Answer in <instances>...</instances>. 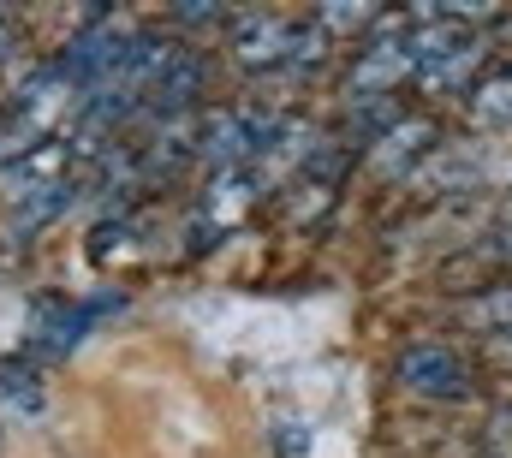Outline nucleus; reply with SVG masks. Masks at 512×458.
<instances>
[{
  "label": "nucleus",
  "mask_w": 512,
  "mask_h": 458,
  "mask_svg": "<svg viewBox=\"0 0 512 458\" xmlns=\"http://www.w3.org/2000/svg\"><path fill=\"white\" fill-rule=\"evenodd\" d=\"M429 143H435V125H429V119H393V125L382 131L376 167H382L387 179H393V173H405V167H411V161H417Z\"/></svg>",
  "instance_id": "obj_8"
},
{
  "label": "nucleus",
  "mask_w": 512,
  "mask_h": 458,
  "mask_svg": "<svg viewBox=\"0 0 512 458\" xmlns=\"http://www.w3.org/2000/svg\"><path fill=\"white\" fill-rule=\"evenodd\" d=\"M370 18H376L370 6H328V12H316L310 24H316V30H364Z\"/></svg>",
  "instance_id": "obj_13"
},
{
  "label": "nucleus",
  "mask_w": 512,
  "mask_h": 458,
  "mask_svg": "<svg viewBox=\"0 0 512 458\" xmlns=\"http://www.w3.org/2000/svg\"><path fill=\"white\" fill-rule=\"evenodd\" d=\"M197 96H203V54H179L167 72H161V84L149 90V102H143V114L161 119V125H179V114H191L197 108Z\"/></svg>",
  "instance_id": "obj_5"
},
{
  "label": "nucleus",
  "mask_w": 512,
  "mask_h": 458,
  "mask_svg": "<svg viewBox=\"0 0 512 458\" xmlns=\"http://www.w3.org/2000/svg\"><path fill=\"white\" fill-rule=\"evenodd\" d=\"M185 18H191V24H215V18H221V6H185Z\"/></svg>",
  "instance_id": "obj_15"
},
{
  "label": "nucleus",
  "mask_w": 512,
  "mask_h": 458,
  "mask_svg": "<svg viewBox=\"0 0 512 458\" xmlns=\"http://www.w3.org/2000/svg\"><path fill=\"white\" fill-rule=\"evenodd\" d=\"M72 179H60V185H48V191H36L30 203H18V215H12V238L18 232H36V227H48V221H60L66 209H72Z\"/></svg>",
  "instance_id": "obj_9"
},
{
  "label": "nucleus",
  "mask_w": 512,
  "mask_h": 458,
  "mask_svg": "<svg viewBox=\"0 0 512 458\" xmlns=\"http://www.w3.org/2000/svg\"><path fill=\"white\" fill-rule=\"evenodd\" d=\"M191 155H197L191 131H185V125H161V137H155V143L131 161V179H137V185H161V179H173Z\"/></svg>",
  "instance_id": "obj_7"
},
{
  "label": "nucleus",
  "mask_w": 512,
  "mask_h": 458,
  "mask_svg": "<svg viewBox=\"0 0 512 458\" xmlns=\"http://www.w3.org/2000/svg\"><path fill=\"white\" fill-rule=\"evenodd\" d=\"M131 48H137V30L131 24H114V18H102L96 30H84L78 42H72V54L60 60V72L78 84V90H108L120 72H126V60H131Z\"/></svg>",
  "instance_id": "obj_2"
},
{
  "label": "nucleus",
  "mask_w": 512,
  "mask_h": 458,
  "mask_svg": "<svg viewBox=\"0 0 512 458\" xmlns=\"http://www.w3.org/2000/svg\"><path fill=\"white\" fill-rule=\"evenodd\" d=\"M477 328H495V334H512V286H501V292H483L471 310H465Z\"/></svg>",
  "instance_id": "obj_12"
},
{
  "label": "nucleus",
  "mask_w": 512,
  "mask_h": 458,
  "mask_svg": "<svg viewBox=\"0 0 512 458\" xmlns=\"http://www.w3.org/2000/svg\"><path fill=\"white\" fill-rule=\"evenodd\" d=\"M66 161H72V149H66V143H42V149H30L24 161H6V167H0V197L30 203L36 191H48V185H60V179H66Z\"/></svg>",
  "instance_id": "obj_6"
},
{
  "label": "nucleus",
  "mask_w": 512,
  "mask_h": 458,
  "mask_svg": "<svg viewBox=\"0 0 512 458\" xmlns=\"http://www.w3.org/2000/svg\"><path fill=\"white\" fill-rule=\"evenodd\" d=\"M501 351H507V357H512V334H507V340H501Z\"/></svg>",
  "instance_id": "obj_16"
},
{
  "label": "nucleus",
  "mask_w": 512,
  "mask_h": 458,
  "mask_svg": "<svg viewBox=\"0 0 512 458\" xmlns=\"http://www.w3.org/2000/svg\"><path fill=\"white\" fill-rule=\"evenodd\" d=\"M12 48H18V24H12V18H0V66L12 60Z\"/></svg>",
  "instance_id": "obj_14"
},
{
  "label": "nucleus",
  "mask_w": 512,
  "mask_h": 458,
  "mask_svg": "<svg viewBox=\"0 0 512 458\" xmlns=\"http://www.w3.org/2000/svg\"><path fill=\"white\" fill-rule=\"evenodd\" d=\"M411 72H417L411 36L370 42V48L358 54V66H352V78H346V96H352V108H376L382 96H393V90H399V78H411Z\"/></svg>",
  "instance_id": "obj_4"
},
{
  "label": "nucleus",
  "mask_w": 512,
  "mask_h": 458,
  "mask_svg": "<svg viewBox=\"0 0 512 458\" xmlns=\"http://www.w3.org/2000/svg\"><path fill=\"white\" fill-rule=\"evenodd\" d=\"M233 54H239V66H251V72L298 66V60H316V54H322V30H316V24L274 18V12H245V18H233Z\"/></svg>",
  "instance_id": "obj_1"
},
{
  "label": "nucleus",
  "mask_w": 512,
  "mask_h": 458,
  "mask_svg": "<svg viewBox=\"0 0 512 458\" xmlns=\"http://www.w3.org/2000/svg\"><path fill=\"white\" fill-rule=\"evenodd\" d=\"M477 125H512V72H495L477 90Z\"/></svg>",
  "instance_id": "obj_11"
},
{
  "label": "nucleus",
  "mask_w": 512,
  "mask_h": 458,
  "mask_svg": "<svg viewBox=\"0 0 512 458\" xmlns=\"http://www.w3.org/2000/svg\"><path fill=\"white\" fill-rule=\"evenodd\" d=\"M399 387L417 393V399H465L471 393V369L447 345H405L399 351Z\"/></svg>",
  "instance_id": "obj_3"
},
{
  "label": "nucleus",
  "mask_w": 512,
  "mask_h": 458,
  "mask_svg": "<svg viewBox=\"0 0 512 458\" xmlns=\"http://www.w3.org/2000/svg\"><path fill=\"white\" fill-rule=\"evenodd\" d=\"M477 60H483V42L471 36V42H465L459 54H441V60H429V66H417V78H423L429 90H453V84H465V72H471Z\"/></svg>",
  "instance_id": "obj_10"
}]
</instances>
